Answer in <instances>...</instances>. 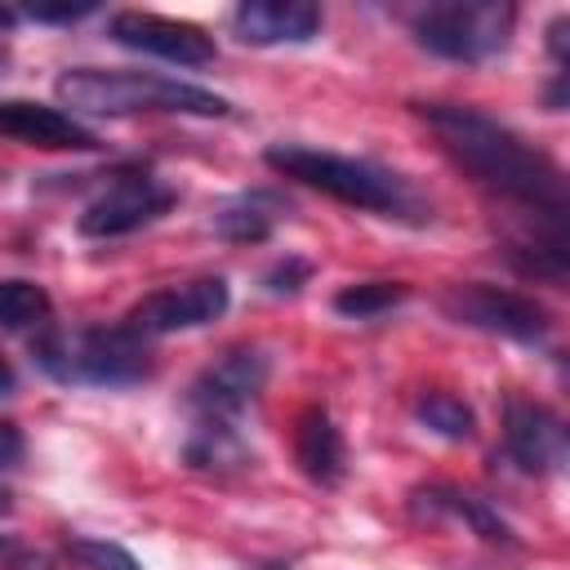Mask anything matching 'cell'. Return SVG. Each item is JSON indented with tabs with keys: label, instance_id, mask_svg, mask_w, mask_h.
Listing matches in <instances>:
<instances>
[{
	"label": "cell",
	"instance_id": "6da1fadb",
	"mask_svg": "<svg viewBox=\"0 0 570 570\" xmlns=\"http://www.w3.org/2000/svg\"><path fill=\"white\" fill-rule=\"evenodd\" d=\"M419 116L441 138L445 156L459 169H468L481 187L503 191V196L530 205L534 214L561 218V209H566L561 169L543 151L521 142L508 125H499V120H490L472 107H450V102H423Z\"/></svg>",
	"mask_w": 570,
	"mask_h": 570
},
{
	"label": "cell",
	"instance_id": "7a4b0ae2",
	"mask_svg": "<svg viewBox=\"0 0 570 570\" xmlns=\"http://www.w3.org/2000/svg\"><path fill=\"white\" fill-rule=\"evenodd\" d=\"M58 102L76 111H98V116H134V111H178V116H223L227 98L151 76V71H102V67H76L58 76Z\"/></svg>",
	"mask_w": 570,
	"mask_h": 570
},
{
	"label": "cell",
	"instance_id": "3957f363",
	"mask_svg": "<svg viewBox=\"0 0 570 570\" xmlns=\"http://www.w3.org/2000/svg\"><path fill=\"white\" fill-rule=\"evenodd\" d=\"M36 361L62 383L125 387L147 379V347L125 325H85V330H45L31 343Z\"/></svg>",
	"mask_w": 570,
	"mask_h": 570
},
{
	"label": "cell",
	"instance_id": "277c9868",
	"mask_svg": "<svg viewBox=\"0 0 570 570\" xmlns=\"http://www.w3.org/2000/svg\"><path fill=\"white\" fill-rule=\"evenodd\" d=\"M276 174L298 178L343 205H361V209H379V214H396L405 209V187L396 174L365 165V160H347V156H330V151H312V147H294V142H276L263 156Z\"/></svg>",
	"mask_w": 570,
	"mask_h": 570
},
{
	"label": "cell",
	"instance_id": "5b68a950",
	"mask_svg": "<svg viewBox=\"0 0 570 570\" xmlns=\"http://www.w3.org/2000/svg\"><path fill=\"white\" fill-rule=\"evenodd\" d=\"M517 27V9L499 4V0H450V4H432L414 18V36L423 49L454 58V62H485L494 53H503L508 36Z\"/></svg>",
	"mask_w": 570,
	"mask_h": 570
},
{
	"label": "cell",
	"instance_id": "8992f818",
	"mask_svg": "<svg viewBox=\"0 0 570 570\" xmlns=\"http://www.w3.org/2000/svg\"><path fill=\"white\" fill-rule=\"evenodd\" d=\"M441 307L472 325V330H490V334H508V338H521V343H534L548 334V312L534 303V298H521L512 289H499V285H485V281H463V285H450L441 294Z\"/></svg>",
	"mask_w": 570,
	"mask_h": 570
},
{
	"label": "cell",
	"instance_id": "52a82bcc",
	"mask_svg": "<svg viewBox=\"0 0 570 570\" xmlns=\"http://www.w3.org/2000/svg\"><path fill=\"white\" fill-rule=\"evenodd\" d=\"M223 312H227V281L200 276V281L169 285V289H156L142 303H134L129 316H125V330L138 334V338H160V334L209 325Z\"/></svg>",
	"mask_w": 570,
	"mask_h": 570
},
{
	"label": "cell",
	"instance_id": "ba28073f",
	"mask_svg": "<svg viewBox=\"0 0 570 570\" xmlns=\"http://www.w3.org/2000/svg\"><path fill=\"white\" fill-rule=\"evenodd\" d=\"M169 200H174V191H169L160 178H151V174H116V178L85 205L80 232H85V236H98V240L138 232L142 223L160 218V214L169 209Z\"/></svg>",
	"mask_w": 570,
	"mask_h": 570
},
{
	"label": "cell",
	"instance_id": "9c48e42d",
	"mask_svg": "<svg viewBox=\"0 0 570 570\" xmlns=\"http://www.w3.org/2000/svg\"><path fill=\"white\" fill-rule=\"evenodd\" d=\"M111 40L125 45V49H142V53H156L165 62H178V67H200V62H214V36H205L200 27L191 22H174V18H160V13H116L111 18Z\"/></svg>",
	"mask_w": 570,
	"mask_h": 570
},
{
	"label": "cell",
	"instance_id": "30bf717a",
	"mask_svg": "<svg viewBox=\"0 0 570 570\" xmlns=\"http://www.w3.org/2000/svg\"><path fill=\"white\" fill-rule=\"evenodd\" d=\"M263 374H267V361L258 352H227L218 356L196 383H191V405L200 419H223L232 423L263 387Z\"/></svg>",
	"mask_w": 570,
	"mask_h": 570
},
{
	"label": "cell",
	"instance_id": "8fae6325",
	"mask_svg": "<svg viewBox=\"0 0 570 570\" xmlns=\"http://www.w3.org/2000/svg\"><path fill=\"white\" fill-rule=\"evenodd\" d=\"M0 134L13 142H27V147H45V151H94L98 147L94 129H85L80 120H71L58 107L27 102V98L0 102Z\"/></svg>",
	"mask_w": 570,
	"mask_h": 570
},
{
	"label": "cell",
	"instance_id": "7c38bea8",
	"mask_svg": "<svg viewBox=\"0 0 570 570\" xmlns=\"http://www.w3.org/2000/svg\"><path fill=\"white\" fill-rule=\"evenodd\" d=\"M503 441H508V454L525 472H557L566 463V428H561V419L548 405L508 401Z\"/></svg>",
	"mask_w": 570,
	"mask_h": 570
},
{
	"label": "cell",
	"instance_id": "4fadbf2b",
	"mask_svg": "<svg viewBox=\"0 0 570 570\" xmlns=\"http://www.w3.org/2000/svg\"><path fill=\"white\" fill-rule=\"evenodd\" d=\"M232 27L245 45H298L321 31V9L307 0H245Z\"/></svg>",
	"mask_w": 570,
	"mask_h": 570
},
{
	"label": "cell",
	"instance_id": "5bb4252c",
	"mask_svg": "<svg viewBox=\"0 0 570 570\" xmlns=\"http://www.w3.org/2000/svg\"><path fill=\"white\" fill-rule=\"evenodd\" d=\"M294 459H298V468H303L312 481H321V485H338V481H343V459H347V450H343V436H338V428H334V419H330L325 410H307V414L298 419Z\"/></svg>",
	"mask_w": 570,
	"mask_h": 570
},
{
	"label": "cell",
	"instance_id": "9a60e30c",
	"mask_svg": "<svg viewBox=\"0 0 570 570\" xmlns=\"http://www.w3.org/2000/svg\"><path fill=\"white\" fill-rule=\"evenodd\" d=\"M276 214H281L276 196L249 191V196H240V200H232L214 214V232L227 236V240H263L276 227Z\"/></svg>",
	"mask_w": 570,
	"mask_h": 570
},
{
	"label": "cell",
	"instance_id": "2e32d148",
	"mask_svg": "<svg viewBox=\"0 0 570 570\" xmlns=\"http://www.w3.org/2000/svg\"><path fill=\"white\" fill-rule=\"evenodd\" d=\"M49 316V294L36 281H0V330H31Z\"/></svg>",
	"mask_w": 570,
	"mask_h": 570
},
{
	"label": "cell",
	"instance_id": "e0dca14e",
	"mask_svg": "<svg viewBox=\"0 0 570 570\" xmlns=\"http://www.w3.org/2000/svg\"><path fill=\"white\" fill-rule=\"evenodd\" d=\"M410 289L401 281H361V285H343L334 294V312L352 316V321H365V316H379L387 307H396Z\"/></svg>",
	"mask_w": 570,
	"mask_h": 570
},
{
	"label": "cell",
	"instance_id": "ac0fdd59",
	"mask_svg": "<svg viewBox=\"0 0 570 570\" xmlns=\"http://www.w3.org/2000/svg\"><path fill=\"white\" fill-rule=\"evenodd\" d=\"M419 419L432 428V432H441V436H450V441H463V436H472V410L459 401V396H450V392H423L419 396Z\"/></svg>",
	"mask_w": 570,
	"mask_h": 570
},
{
	"label": "cell",
	"instance_id": "d6986e66",
	"mask_svg": "<svg viewBox=\"0 0 570 570\" xmlns=\"http://www.w3.org/2000/svg\"><path fill=\"white\" fill-rule=\"evenodd\" d=\"M67 557L80 570H142L120 543H107V539H67Z\"/></svg>",
	"mask_w": 570,
	"mask_h": 570
},
{
	"label": "cell",
	"instance_id": "ffe728a7",
	"mask_svg": "<svg viewBox=\"0 0 570 570\" xmlns=\"http://www.w3.org/2000/svg\"><path fill=\"white\" fill-rule=\"evenodd\" d=\"M27 13L40 18V22H76V18L94 13V4H89V0H80V4H31Z\"/></svg>",
	"mask_w": 570,
	"mask_h": 570
},
{
	"label": "cell",
	"instance_id": "44dd1931",
	"mask_svg": "<svg viewBox=\"0 0 570 570\" xmlns=\"http://www.w3.org/2000/svg\"><path fill=\"white\" fill-rule=\"evenodd\" d=\"M303 276H307V263H281L276 272H267V289L272 294H294Z\"/></svg>",
	"mask_w": 570,
	"mask_h": 570
},
{
	"label": "cell",
	"instance_id": "7402d4cb",
	"mask_svg": "<svg viewBox=\"0 0 570 570\" xmlns=\"http://www.w3.org/2000/svg\"><path fill=\"white\" fill-rule=\"evenodd\" d=\"M18 459H22V432L18 423H0V472L13 468Z\"/></svg>",
	"mask_w": 570,
	"mask_h": 570
},
{
	"label": "cell",
	"instance_id": "603a6c76",
	"mask_svg": "<svg viewBox=\"0 0 570 570\" xmlns=\"http://www.w3.org/2000/svg\"><path fill=\"white\" fill-rule=\"evenodd\" d=\"M9 387H13V370H9V361L0 356V396H4Z\"/></svg>",
	"mask_w": 570,
	"mask_h": 570
},
{
	"label": "cell",
	"instance_id": "cb8c5ba5",
	"mask_svg": "<svg viewBox=\"0 0 570 570\" xmlns=\"http://www.w3.org/2000/svg\"><path fill=\"white\" fill-rule=\"evenodd\" d=\"M13 18H18V13H13V9H4V4H0V31H9V27H13Z\"/></svg>",
	"mask_w": 570,
	"mask_h": 570
},
{
	"label": "cell",
	"instance_id": "d4e9b609",
	"mask_svg": "<svg viewBox=\"0 0 570 570\" xmlns=\"http://www.w3.org/2000/svg\"><path fill=\"white\" fill-rule=\"evenodd\" d=\"M9 508H13V494H9V490H0V512H9Z\"/></svg>",
	"mask_w": 570,
	"mask_h": 570
},
{
	"label": "cell",
	"instance_id": "484cf974",
	"mask_svg": "<svg viewBox=\"0 0 570 570\" xmlns=\"http://www.w3.org/2000/svg\"><path fill=\"white\" fill-rule=\"evenodd\" d=\"M0 71H4V49H0Z\"/></svg>",
	"mask_w": 570,
	"mask_h": 570
},
{
	"label": "cell",
	"instance_id": "4316f807",
	"mask_svg": "<svg viewBox=\"0 0 570 570\" xmlns=\"http://www.w3.org/2000/svg\"><path fill=\"white\" fill-rule=\"evenodd\" d=\"M0 557H4V539H0Z\"/></svg>",
	"mask_w": 570,
	"mask_h": 570
}]
</instances>
